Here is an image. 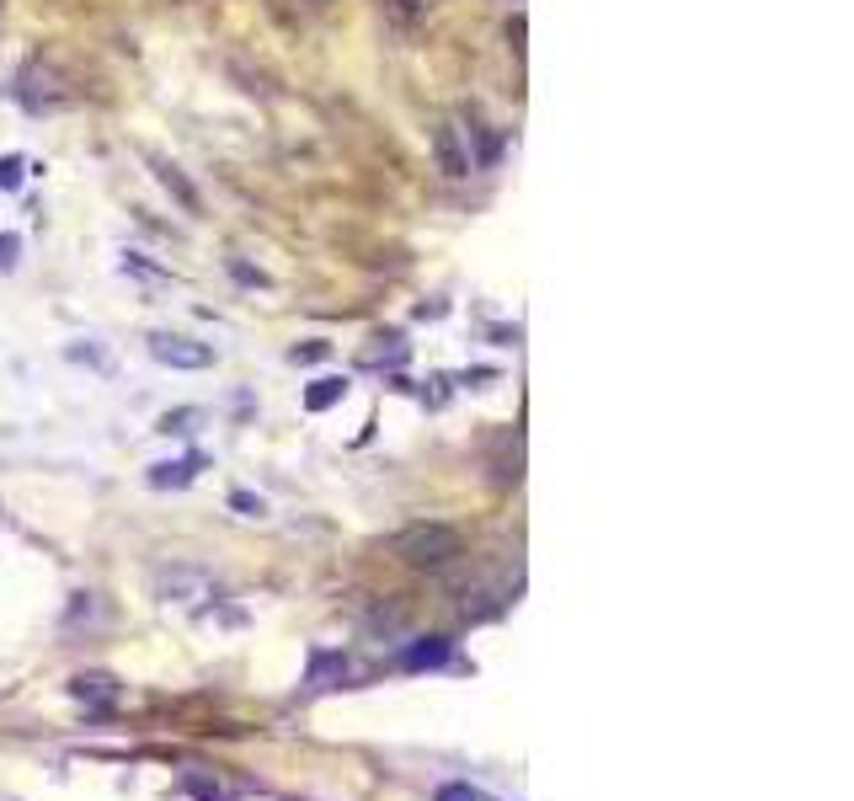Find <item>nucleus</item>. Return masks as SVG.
<instances>
[{"label": "nucleus", "instance_id": "obj_14", "mask_svg": "<svg viewBox=\"0 0 854 801\" xmlns=\"http://www.w3.org/2000/svg\"><path fill=\"white\" fill-rule=\"evenodd\" d=\"M289 358H294V364H321V358H332V342H321V337H315V342H300Z\"/></svg>", "mask_w": 854, "mask_h": 801}, {"label": "nucleus", "instance_id": "obj_2", "mask_svg": "<svg viewBox=\"0 0 854 801\" xmlns=\"http://www.w3.org/2000/svg\"><path fill=\"white\" fill-rule=\"evenodd\" d=\"M150 358L155 364H166V370H209L214 347L209 342L177 337V332H150Z\"/></svg>", "mask_w": 854, "mask_h": 801}, {"label": "nucleus", "instance_id": "obj_7", "mask_svg": "<svg viewBox=\"0 0 854 801\" xmlns=\"http://www.w3.org/2000/svg\"><path fill=\"white\" fill-rule=\"evenodd\" d=\"M155 177H160V187H166V193L183 204L187 215H198V209H204V204H198V193H192V183H187V177L177 171V166H171V160H155Z\"/></svg>", "mask_w": 854, "mask_h": 801}, {"label": "nucleus", "instance_id": "obj_12", "mask_svg": "<svg viewBox=\"0 0 854 801\" xmlns=\"http://www.w3.org/2000/svg\"><path fill=\"white\" fill-rule=\"evenodd\" d=\"M385 342H390V347H368L364 353L368 370H379V364H400V358H406V342L400 337H385Z\"/></svg>", "mask_w": 854, "mask_h": 801}, {"label": "nucleus", "instance_id": "obj_1", "mask_svg": "<svg viewBox=\"0 0 854 801\" xmlns=\"http://www.w3.org/2000/svg\"><path fill=\"white\" fill-rule=\"evenodd\" d=\"M390 551H396L406 566H417V572H438V566H449V561L465 551V540H459V529H449V524H412L396 534Z\"/></svg>", "mask_w": 854, "mask_h": 801}, {"label": "nucleus", "instance_id": "obj_22", "mask_svg": "<svg viewBox=\"0 0 854 801\" xmlns=\"http://www.w3.org/2000/svg\"><path fill=\"white\" fill-rule=\"evenodd\" d=\"M444 310H449V305H444V300H433V305H417V321H438Z\"/></svg>", "mask_w": 854, "mask_h": 801}, {"label": "nucleus", "instance_id": "obj_24", "mask_svg": "<svg viewBox=\"0 0 854 801\" xmlns=\"http://www.w3.org/2000/svg\"><path fill=\"white\" fill-rule=\"evenodd\" d=\"M310 6H326V0H310Z\"/></svg>", "mask_w": 854, "mask_h": 801}, {"label": "nucleus", "instance_id": "obj_15", "mask_svg": "<svg viewBox=\"0 0 854 801\" xmlns=\"http://www.w3.org/2000/svg\"><path fill=\"white\" fill-rule=\"evenodd\" d=\"M470 139L481 145V166H497V155H502V145H497V139H491V134H487L481 124H476V118H470Z\"/></svg>", "mask_w": 854, "mask_h": 801}, {"label": "nucleus", "instance_id": "obj_20", "mask_svg": "<svg viewBox=\"0 0 854 801\" xmlns=\"http://www.w3.org/2000/svg\"><path fill=\"white\" fill-rule=\"evenodd\" d=\"M497 379V370H465L459 374V385H470V391H481V385H491Z\"/></svg>", "mask_w": 854, "mask_h": 801}, {"label": "nucleus", "instance_id": "obj_19", "mask_svg": "<svg viewBox=\"0 0 854 801\" xmlns=\"http://www.w3.org/2000/svg\"><path fill=\"white\" fill-rule=\"evenodd\" d=\"M230 273L241 278V283H251V289H268V273H257V268H246V262H230Z\"/></svg>", "mask_w": 854, "mask_h": 801}, {"label": "nucleus", "instance_id": "obj_11", "mask_svg": "<svg viewBox=\"0 0 854 801\" xmlns=\"http://www.w3.org/2000/svg\"><path fill=\"white\" fill-rule=\"evenodd\" d=\"M28 177V160L22 155H0V193H17Z\"/></svg>", "mask_w": 854, "mask_h": 801}, {"label": "nucleus", "instance_id": "obj_23", "mask_svg": "<svg viewBox=\"0 0 854 801\" xmlns=\"http://www.w3.org/2000/svg\"><path fill=\"white\" fill-rule=\"evenodd\" d=\"M400 6H406V11H412V17H427V11H433V6H438V0H400Z\"/></svg>", "mask_w": 854, "mask_h": 801}, {"label": "nucleus", "instance_id": "obj_13", "mask_svg": "<svg viewBox=\"0 0 854 801\" xmlns=\"http://www.w3.org/2000/svg\"><path fill=\"white\" fill-rule=\"evenodd\" d=\"M438 801H497L491 791H481V786H465V780H455V786H444L438 791Z\"/></svg>", "mask_w": 854, "mask_h": 801}, {"label": "nucleus", "instance_id": "obj_4", "mask_svg": "<svg viewBox=\"0 0 854 801\" xmlns=\"http://www.w3.org/2000/svg\"><path fill=\"white\" fill-rule=\"evenodd\" d=\"M155 587H160V599H166V604H192V599H204V593H209V578H204V572H192V566H171V572H160V578H155Z\"/></svg>", "mask_w": 854, "mask_h": 801}, {"label": "nucleus", "instance_id": "obj_9", "mask_svg": "<svg viewBox=\"0 0 854 801\" xmlns=\"http://www.w3.org/2000/svg\"><path fill=\"white\" fill-rule=\"evenodd\" d=\"M342 396H347V374H321V379L305 391V406L310 412H326V406H336Z\"/></svg>", "mask_w": 854, "mask_h": 801}, {"label": "nucleus", "instance_id": "obj_8", "mask_svg": "<svg viewBox=\"0 0 854 801\" xmlns=\"http://www.w3.org/2000/svg\"><path fill=\"white\" fill-rule=\"evenodd\" d=\"M438 663H449V642L444 636H423L417 647L400 652V668H438Z\"/></svg>", "mask_w": 854, "mask_h": 801}, {"label": "nucleus", "instance_id": "obj_16", "mask_svg": "<svg viewBox=\"0 0 854 801\" xmlns=\"http://www.w3.org/2000/svg\"><path fill=\"white\" fill-rule=\"evenodd\" d=\"M230 508H236V513H246V519H262V513H268V502H262V497H251V492H230Z\"/></svg>", "mask_w": 854, "mask_h": 801}, {"label": "nucleus", "instance_id": "obj_3", "mask_svg": "<svg viewBox=\"0 0 854 801\" xmlns=\"http://www.w3.org/2000/svg\"><path fill=\"white\" fill-rule=\"evenodd\" d=\"M427 145H433V160H438V171H444L449 183H465V177H470V150L459 145L455 124H433Z\"/></svg>", "mask_w": 854, "mask_h": 801}, {"label": "nucleus", "instance_id": "obj_6", "mask_svg": "<svg viewBox=\"0 0 854 801\" xmlns=\"http://www.w3.org/2000/svg\"><path fill=\"white\" fill-rule=\"evenodd\" d=\"M198 470H204V455H187V460H166V465H150V481L155 492H177V487H192L198 481Z\"/></svg>", "mask_w": 854, "mask_h": 801}, {"label": "nucleus", "instance_id": "obj_21", "mask_svg": "<svg viewBox=\"0 0 854 801\" xmlns=\"http://www.w3.org/2000/svg\"><path fill=\"white\" fill-rule=\"evenodd\" d=\"M123 268H128V273H139V278H160V268H150V262H145V257H134V251H128V262H123Z\"/></svg>", "mask_w": 854, "mask_h": 801}, {"label": "nucleus", "instance_id": "obj_17", "mask_svg": "<svg viewBox=\"0 0 854 801\" xmlns=\"http://www.w3.org/2000/svg\"><path fill=\"white\" fill-rule=\"evenodd\" d=\"M70 358H75V364H92V370H107V353H102V347H92V342H86V347L75 342V347H70Z\"/></svg>", "mask_w": 854, "mask_h": 801}, {"label": "nucleus", "instance_id": "obj_10", "mask_svg": "<svg viewBox=\"0 0 854 801\" xmlns=\"http://www.w3.org/2000/svg\"><path fill=\"white\" fill-rule=\"evenodd\" d=\"M198 423H204V412H198V406H177V412H166V417H160V428H155V433H166V438L177 433V438H187V433H198Z\"/></svg>", "mask_w": 854, "mask_h": 801}, {"label": "nucleus", "instance_id": "obj_18", "mask_svg": "<svg viewBox=\"0 0 854 801\" xmlns=\"http://www.w3.org/2000/svg\"><path fill=\"white\" fill-rule=\"evenodd\" d=\"M17 251H22V236H11V230H6V236H0V273H11V268H17Z\"/></svg>", "mask_w": 854, "mask_h": 801}, {"label": "nucleus", "instance_id": "obj_5", "mask_svg": "<svg viewBox=\"0 0 854 801\" xmlns=\"http://www.w3.org/2000/svg\"><path fill=\"white\" fill-rule=\"evenodd\" d=\"M70 695L92 710H113L118 706V678L113 674H75L70 678Z\"/></svg>", "mask_w": 854, "mask_h": 801}]
</instances>
